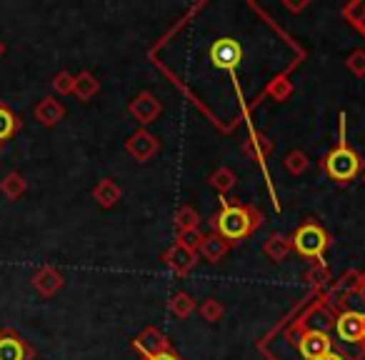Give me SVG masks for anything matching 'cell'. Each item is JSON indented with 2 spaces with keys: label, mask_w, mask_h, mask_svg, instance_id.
I'll list each match as a JSON object with an SVG mask.
<instances>
[{
  "label": "cell",
  "mask_w": 365,
  "mask_h": 360,
  "mask_svg": "<svg viewBox=\"0 0 365 360\" xmlns=\"http://www.w3.org/2000/svg\"><path fill=\"white\" fill-rule=\"evenodd\" d=\"M210 223H213L215 233L223 240H228L230 248H233L240 240L250 238L263 225V215L253 205L230 203V200L220 198V210L210 218Z\"/></svg>",
  "instance_id": "6da1fadb"
},
{
  "label": "cell",
  "mask_w": 365,
  "mask_h": 360,
  "mask_svg": "<svg viewBox=\"0 0 365 360\" xmlns=\"http://www.w3.org/2000/svg\"><path fill=\"white\" fill-rule=\"evenodd\" d=\"M320 170L328 173L335 183H350V180L360 173V155L348 145V143L340 140L338 145L320 160Z\"/></svg>",
  "instance_id": "7a4b0ae2"
},
{
  "label": "cell",
  "mask_w": 365,
  "mask_h": 360,
  "mask_svg": "<svg viewBox=\"0 0 365 360\" xmlns=\"http://www.w3.org/2000/svg\"><path fill=\"white\" fill-rule=\"evenodd\" d=\"M290 240H293V253H298L300 258L308 260H323L325 250L330 245V235L318 223H313V220L300 225Z\"/></svg>",
  "instance_id": "3957f363"
},
{
  "label": "cell",
  "mask_w": 365,
  "mask_h": 360,
  "mask_svg": "<svg viewBox=\"0 0 365 360\" xmlns=\"http://www.w3.org/2000/svg\"><path fill=\"white\" fill-rule=\"evenodd\" d=\"M133 348H135L143 358H153V355L170 353L173 345H170V340H168V335L163 333V330H158L155 325H150V328H145L140 335H135V340H133Z\"/></svg>",
  "instance_id": "277c9868"
},
{
  "label": "cell",
  "mask_w": 365,
  "mask_h": 360,
  "mask_svg": "<svg viewBox=\"0 0 365 360\" xmlns=\"http://www.w3.org/2000/svg\"><path fill=\"white\" fill-rule=\"evenodd\" d=\"M298 350H300V355H303V360H318L333 350V340H330L328 333L320 328L305 330V333L298 338Z\"/></svg>",
  "instance_id": "5b68a950"
},
{
  "label": "cell",
  "mask_w": 365,
  "mask_h": 360,
  "mask_svg": "<svg viewBox=\"0 0 365 360\" xmlns=\"http://www.w3.org/2000/svg\"><path fill=\"white\" fill-rule=\"evenodd\" d=\"M125 150L130 153L138 163H148L150 158L158 155V150H160V140H158V135H153L150 130L140 128V130H135L125 140Z\"/></svg>",
  "instance_id": "8992f818"
},
{
  "label": "cell",
  "mask_w": 365,
  "mask_h": 360,
  "mask_svg": "<svg viewBox=\"0 0 365 360\" xmlns=\"http://www.w3.org/2000/svg\"><path fill=\"white\" fill-rule=\"evenodd\" d=\"M36 350L13 328L0 330V360H33Z\"/></svg>",
  "instance_id": "52a82bcc"
},
{
  "label": "cell",
  "mask_w": 365,
  "mask_h": 360,
  "mask_svg": "<svg viewBox=\"0 0 365 360\" xmlns=\"http://www.w3.org/2000/svg\"><path fill=\"white\" fill-rule=\"evenodd\" d=\"M210 61L218 68H223V71H235L240 66V61H243V48L233 38H220L210 48Z\"/></svg>",
  "instance_id": "ba28073f"
},
{
  "label": "cell",
  "mask_w": 365,
  "mask_h": 360,
  "mask_svg": "<svg viewBox=\"0 0 365 360\" xmlns=\"http://www.w3.org/2000/svg\"><path fill=\"white\" fill-rule=\"evenodd\" d=\"M128 113H130V115L135 118L140 125H148V123H153L163 113V103L158 101V98L153 96L150 91H143V93H138V96L130 101V106H128Z\"/></svg>",
  "instance_id": "9c48e42d"
},
{
  "label": "cell",
  "mask_w": 365,
  "mask_h": 360,
  "mask_svg": "<svg viewBox=\"0 0 365 360\" xmlns=\"http://www.w3.org/2000/svg\"><path fill=\"white\" fill-rule=\"evenodd\" d=\"M335 328H338V335L345 340V343H363L365 340V315L355 313V310H348V313L335 318Z\"/></svg>",
  "instance_id": "30bf717a"
},
{
  "label": "cell",
  "mask_w": 365,
  "mask_h": 360,
  "mask_svg": "<svg viewBox=\"0 0 365 360\" xmlns=\"http://www.w3.org/2000/svg\"><path fill=\"white\" fill-rule=\"evenodd\" d=\"M163 263L168 265V268L173 270V273L178 275H188L190 270L198 265V253H193V250L182 248V245H170V248L163 253Z\"/></svg>",
  "instance_id": "8fae6325"
},
{
  "label": "cell",
  "mask_w": 365,
  "mask_h": 360,
  "mask_svg": "<svg viewBox=\"0 0 365 360\" xmlns=\"http://www.w3.org/2000/svg\"><path fill=\"white\" fill-rule=\"evenodd\" d=\"M31 283H33V288L43 295V298H53V295H56L58 290L66 285V278H63V273L58 268L46 265V268H41V270H36V273H33Z\"/></svg>",
  "instance_id": "7c38bea8"
},
{
  "label": "cell",
  "mask_w": 365,
  "mask_h": 360,
  "mask_svg": "<svg viewBox=\"0 0 365 360\" xmlns=\"http://www.w3.org/2000/svg\"><path fill=\"white\" fill-rule=\"evenodd\" d=\"M36 120L41 123V125H46V128H56L58 123L66 118V106H63L61 101H56L53 96H46L41 103L36 106Z\"/></svg>",
  "instance_id": "4fadbf2b"
},
{
  "label": "cell",
  "mask_w": 365,
  "mask_h": 360,
  "mask_svg": "<svg viewBox=\"0 0 365 360\" xmlns=\"http://www.w3.org/2000/svg\"><path fill=\"white\" fill-rule=\"evenodd\" d=\"M120 198H123V190L113 178H103V180H98L96 188H93V200H96L103 210L115 208Z\"/></svg>",
  "instance_id": "5bb4252c"
},
{
  "label": "cell",
  "mask_w": 365,
  "mask_h": 360,
  "mask_svg": "<svg viewBox=\"0 0 365 360\" xmlns=\"http://www.w3.org/2000/svg\"><path fill=\"white\" fill-rule=\"evenodd\" d=\"M228 253H230V243L220 238L218 233L205 235L203 243H200V250H198V255H203V260H208V263H220Z\"/></svg>",
  "instance_id": "9a60e30c"
},
{
  "label": "cell",
  "mask_w": 365,
  "mask_h": 360,
  "mask_svg": "<svg viewBox=\"0 0 365 360\" xmlns=\"http://www.w3.org/2000/svg\"><path fill=\"white\" fill-rule=\"evenodd\" d=\"M263 253L268 255L273 263H283L290 253H293V240L283 233H273L263 245Z\"/></svg>",
  "instance_id": "2e32d148"
},
{
  "label": "cell",
  "mask_w": 365,
  "mask_h": 360,
  "mask_svg": "<svg viewBox=\"0 0 365 360\" xmlns=\"http://www.w3.org/2000/svg\"><path fill=\"white\" fill-rule=\"evenodd\" d=\"M101 93V81L93 76L91 71H81L76 76V88H73V96L78 98L81 103H88Z\"/></svg>",
  "instance_id": "e0dca14e"
},
{
  "label": "cell",
  "mask_w": 365,
  "mask_h": 360,
  "mask_svg": "<svg viewBox=\"0 0 365 360\" xmlns=\"http://www.w3.org/2000/svg\"><path fill=\"white\" fill-rule=\"evenodd\" d=\"M243 153L248 158H253V160H258V163H263L265 158L273 153V140L270 138H265L263 133H253V135L248 138V140L243 143Z\"/></svg>",
  "instance_id": "ac0fdd59"
},
{
  "label": "cell",
  "mask_w": 365,
  "mask_h": 360,
  "mask_svg": "<svg viewBox=\"0 0 365 360\" xmlns=\"http://www.w3.org/2000/svg\"><path fill=\"white\" fill-rule=\"evenodd\" d=\"M28 190V183L26 178L21 175L18 170H11L3 180H0V193L6 195L8 200H18L23 198V193Z\"/></svg>",
  "instance_id": "d6986e66"
},
{
  "label": "cell",
  "mask_w": 365,
  "mask_h": 360,
  "mask_svg": "<svg viewBox=\"0 0 365 360\" xmlns=\"http://www.w3.org/2000/svg\"><path fill=\"white\" fill-rule=\"evenodd\" d=\"M21 130V120L18 115L6 106V103H0V148L6 145L16 133Z\"/></svg>",
  "instance_id": "ffe728a7"
},
{
  "label": "cell",
  "mask_w": 365,
  "mask_h": 360,
  "mask_svg": "<svg viewBox=\"0 0 365 360\" xmlns=\"http://www.w3.org/2000/svg\"><path fill=\"white\" fill-rule=\"evenodd\" d=\"M235 183H238V178H235V173L225 165L218 168V170H213V175H210V185L218 190L220 198H225V193H230V190L235 188Z\"/></svg>",
  "instance_id": "44dd1931"
},
{
  "label": "cell",
  "mask_w": 365,
  "mask_h": 360,
  "mask_svg": "<svg viewBox=\"0 0 365 360\" xmlns=\"http://www.w3.org/2000/svg\"><path fill=\"white\" fill-rule=\"evenodd\" d=\"M195 308H198V305H195V300L190 293H175L170 298V313L180 320L190 318V315L195 313Z\"/></svg>",
  "instance_id": "7402d4cb"
},
{
  "label": "cell",
  "mask_w": 365,
  "mask_h": 360,
  "mask_svg": "<svg viewBox=\"0 0 365 360\" xmlns=\"http://www.w3.org/2000/svg\"><path fill=\"white\" fill-rule=\"evenodd\" d=\"M293 83L288 81L285 76H278V78H273V81L268 83V88H265V96L268 98H273L275 103H283V101H288L290 96H293Z\"/></svg>",
  "instance_id": "603a6c76"
},
{
  "label": "cell",
  "mask_w": 365,
  "mask_h": 360,
  "mask_svg": "<svg viewBox=\"0 0 365 360\" xmlns=\"http://www.w3.org/2000/svg\"><path fill=\"white\" fill-rule=\"evenodd\" d=\"M200 225V215L193 205H180L175 213V228L178 230H195Z\"/></svg>",
  "instance_id": "cb8c5ba5"
},
{
  "label": "cell",
  "mask_w": 365,
  "mask_h": 360,
  "mask_svg": "<svg viewBox=\"0 0 365 360\" xmlns=\"http://www.w3.org/2000/svg\"><path fill=\"white\" fill-rule=\"evenodd\" d=\"M283 165H285V170H288L290 175H303V173L308 170L310 160H308V155H305L303 150H290L288 155H285Z\"/></svg>",
  "instance_id": "d4e9b609"
},
{
  "label": "cell",
  "mask_w": 365,
  "mask_h": 360,
  "mask_svg": "<svg viewBox=\"0 0 365 360\" xmlns=\"http://www.w3.org/2000/svg\"><path fill=\"white\" fill-rule=\"evenodd\" d=\"M198 310H200V318H203L205 323H218V320L225 315V305L220 303L218 298H205Z\"/></svg>",
  "instance_id": "484cf974"
},
{
  "label": "cell",
  "mask_w": 365,
  "mask_h": 360,
  "mask_svg": "<svg viewBox=\"0 0 365 360\" xmlns=\"http://www.w3.org/2000/svg\"><path fill=\"white\" fill-rule=\"evenodd\" d=\"M203 238H205V235L200 233V228H195V230H178L175 240H178V245H182V248H188V250H193V253H198Z\"/></svg>",
  "instance_id": "4316f807"
},
{
  "label": "cell",
  "mask_w": 365,
  "mask_h": 360,
  "mask_svg": "<svg viewBox=\"0 0 365 360\" xmlns=\"http://www.w3.org/2000/svg\"><path fill=\"white\" fill-rule=\"evenodd\" d=\"M73 88H76V76L71 71H61L56 78H53V91L58 96H71Z\"/></svg>",
  "instance_id": "83f0119b"
},
{
  "label": "cell",
  "mask_w": 365,
  "mask_h": 360,
  "mask_svg": "<svg viewBox=\"0 0 365 360\" xmlns=\"http://www.w3.org/2000/svg\"><path fill=\"white\" fill-rule=\"evenodd\" d=\"M345 66H348V71L353 73L355 78H363L365 76V51H353L348 56V61H345Z\"/></svg>",
  "instance_id": "f1b7e54d"
},
{
  "label": "cell",
  "mask_w": 365,
  "mask_h": 360,
  "mask_svg": "<svg viewBox=\"0 0 365 360\" xmlns=\"http://www.w3.org/2000/svg\"><path fill=\"white\" fill-rule=\"evenodd\" d=\"M305 280H308L310 285H313V288H318V285H323L325 280H328V268H325L323 263H315L313 268L308 270V275H305Z\"/></svg>",
  "instance_id": "f546056e"
},
{
  "label": "cell",
  "mask_w": 365,
  "mask_h": 360,
  "mask_svg": "<svg viewBox=\"0 0 365 360\" xmlns=\"http://www.w3.org/2000/svg\"><path fill=\"white\" fill-rule=\"evenodd\" d=\"M143 360H182V358L175 350H170V353H160V355H153V358H143Z\"/></svg>",
  "instance_id": "4dcf8cb0"
},
{
  "label": "cell",
  "mask_w": 365,
  "mask_h": 360,
  "mask_svg": "<svg viewBox=\"0 0 365 360\" xmlns=\"http://www.w3.org/2000/svg\"><path fill=\"white\" fill-rule=\"evenodd\" d=\"M318 360H348V358H343V355H338V353H333V350H330L328 355H323V358H318Z\"/></svg>",
  "instance_id": "1f68e13d"
},
{
  "label": "cell",
  "mask_w": 365,
  "mask_h": 360,
  "mask_svg": "<svg viewBox=\"0 0 365 360\" xmlns=\"http://www.w3.org/2000/svg\"><path fill=\"white\" fill-rule=\"evenodd\" d=\"M6 51H8V46H6V43H3V38H0V58L6 56Z\"/></svg>",
  "instance_id": "d6a6232c"
},
{
  "label": "cell",
  "mask_w": 365,
  "mask_h": 360,
  "mask_svg": "<svg viewBox=\"0 0 365 360\" xmlns=\"http://www.w3.org/2000/svg\"><path fill=\"white\" fill-rule=\"evenodd\" d=\"M285 6H288L290 11H300V8H305V6H308V3H305V6H293V3H285Z\"/></svg>",
  "instance_id": "836d02e7"
},
{
  "label": "cell",
  "mask_w": 365,
  "mask_h": 360,
  "mask_svg": "<svg viewBox=\"0 0 365 360\" xmlns=\"http://www.w3.org/2000/svg\"><path fill=\"white\" fill-rule=\"evenodd\" d=\"M358 293H360V295H365V278H363V283H360V288H358Z\"/></svg>",
  "instance_id": "e575fe53"
},
{
  "label": "cell",
  "mask_w": 365,
  "mask_h": 360,
  "mask_svg": "<svg viewBox=\"0 0 365 360\" xmlns=\"http://www.w3.org/2000/svg\"><path fill=\"white\" fill-rule=\"evenodd\" d=\"M363 180H365V173H363Z\"/></svg>",
  "instance_id": "d590c367"
}]
</instances>
